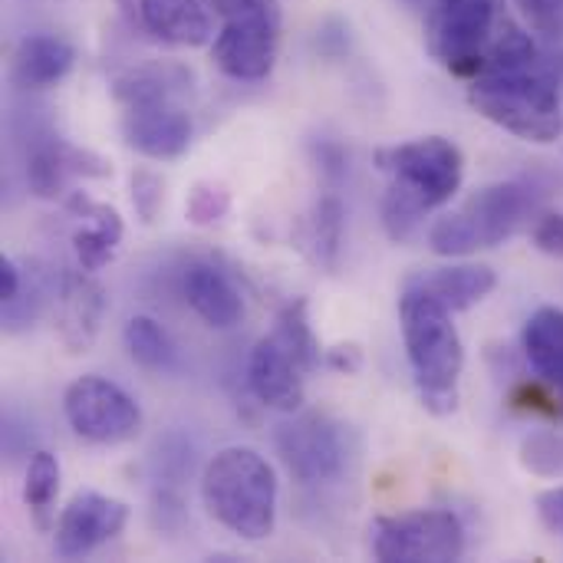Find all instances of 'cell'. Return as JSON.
Here are the masks:
<instances>
[{
	"instance_id": "obj_1",
	"label": "cell",
	"mask_w": 563,
	"mask_h": 563,
	"mask_svg": "<svg viewBox=\"0 0 563 563\" xmlns=\"http://www.w3.org/2000/svg\"><path fill=\"white\" fill-rule=\"evenodd\" d=\"M373 162L383 175H389V191L383 195V228L399 244L419 231L429 211L449 205L465 178V155L445 135L376 148Z\"/></svg>"
},
{
	"instance_id": "obj_2",
	"label": "cell",
	"mask_w": 563,
	"mask_h": 563,
	"mask_svg": "<svg viewBox=\"0 0 563 563\" xmlns=\"http://www.w3.org/2000/svg\"><path fill=\"white\" fill-rule=\"evenodd\" d=\"M399 327L406 360L422 406L432 416H449L459 406V379L465 369V346L452 310L426 287L406 280L399 297Z\"/></svg>"
},
{
	"instance_id": "obj_3",
	"label": "cell",
	"mask_w": 563,
	"mask_h": 563,
	"mask_svg": "<svg viewBox=\"0 0 563 563\" xmlns=\"http://www.w3.org/2000/svg\"><path fill=\"white\" fill-rule=\"evenodd\" d=\"M277 475L271 462L244 445L221 449L201 475L208 515L244 541H267L277 525Z\"/></svg>"
},
{
	"instance_id": "obj_4",
	"label": "cell",
	"mask_w": 563,
	"mask_h": 563,
	"mask_svg": "<svg viewBox=\"0 0 563 563\" xmlns=\"http://www.w3.org/2000/svg\"><path fill=\"white\" fill-rule=\"evenodd\" d=\"M468 102L478 115L525 142L551 145L563 135L561 89L541 63L472 79Z\"/></svg>"
},
{
	"instance_id": "obj_5",
	"label": "cell",
	"mask_w": 563,
	"mask_h": 563,
	"mask_svg": "<svg viewBox=\"0 0 563 563\" xmlns=\"http://www.w3.org/2000/svg\"><path fill=\"white\" fill-rule=\"evenodd\" d=\"M534 195L521 181H495L478 188L462 208L442 214L429 228V247L439 257H468L475 251L511 241L531 218Z\"/></svg>"
},
{
	"instance_id": "obj_6",
	"label": "cell",
	"mask_w": 563,
	"mask_h": 563,
	"mask_svg": "<svg viewBox=\"0 0 563 563\" xmlns=\"http://www.w3.org/2000/svg\"><path fill=\"white\" fill-rule=\"evenodd\" d=\"M511 13L498 0H435L426 20V49L452 76L475 79L505 33Z\"/></svg>"
},
{
	"instance_id": "obj_7",
	"label": "cell",
	"mask_w": 563,
	"mask_h": 563,
	"mask_svg": "<svg viewBox=\"0 0 563 563\" xmlns=\"http://www.w3.org/2000/svg\"><path fill=\"white\" fill-rule=\"evenodd\" d=\"M221 16L211 40L214 66L241 82L267 79L280 49V3L277 0H208Z\"/></svg>"
},
{
	"instance_id": "obj_8",
	"label": "cell",
	"mask_w": 563,
	"mask_h": 563,
	"mask_svg": "<svg viewBox=\"0 0 563 563\" xmlns=\"http://www.w3.org/2000/svg\"><path fill=\"white\" fill-rule=\"evenodd\" d=\"M274 445L290 478L307 488L340 482L353 459L350 429L323 412H294V419L277 426Z\"/></svg>"
},
{
	"instance_id": "obj_9",
	"label": "cell",
	"mask_w": 563,
	"mask_h": 563,
	"mask_svg": "<svg viewBox=\"0 0 563 563\" xmlns=\"http://www.w3.org/2000/svg\"><path fill=\"white\" fill-rule=\"evenodd\" d=\"M373 558L383 563H445L465 554V528L449 508H419L373 525Z\"/></svg>"
},
{
	"instance_id": "obj_10",
	"label": "cell",
	"mask_w": 563,
	"mask_h": 563,
	"mask_svg": "<svg viewBox=\"0 0 563 563\" xmlns=\"http://www.w3.org/2000/svg\"><path fill=\"white\" fill-rule=\"evenodd\" d=\"M63 416L69 429L92 445H125L142 432L139 402L112 379L79 376L63 396Z\"/></svg>"
},
{
	"instance_id": "obj_11",
	"label": "cell",
	"mask_w": 563,
	"mask_h": 563,
	"mask_svg": "<svg viewBox=\"0 0 563 563\" xmlns=\"http://www.w3.org/2000/svg\"><path fill=\"white\" fill-rule=\"evenodd\" d=\"M129 505L99 492H79L69 498V505L63 508L59 521H56V534H53V551L63 561H79L86 554H92L96 548L109 544L112 538H119L129 525Z\"/></svg>"
},
{
	"instance_id": "obj_12",
	"label": "cell",
	"mask_w": 563,
	"mask_h": 563,
	"mask_svg": "<svg viewBox=\"0 0 563 563\" xmlns=\"http://www.w3.org/2000/svg\"><path fill=\"white\" fill-rule=\"evenodd\" d=\"M122 135L125 145L135 148L139 155L155 162H172L188 152L195 125L178 99H152V102L125 106Z\"/></svg>"
},
{
	"instance_id": "obj_13",
	"label": "cell",
	"mask_w": 563,
	"mask_h": 563,
	"mask_svg": "<svg viewBox=\"0 0 563 563\" xmlns=\"http://www.w3.org/2000/svg\"><path fill=\"white\" fill-rule=\"evenodd\" d=\"M106 290L89 271H63L53 297V330L69 353H89L106 317Z\"/></svg>"
},
{
	"instance_id": "obj_14",
	"label": "cell",
	"mask_w": 563,
	"mask_h": 563,
	"mask_svg": "<svg viewBox=\"0 0 563 563\" xmlns=\"http://www.w3.org/2000/svg\"><path fill=\"white\" fill-rule=\"evenodd\" d=\"M106 175H112V165L102 155L76 148L53 135L40 139L26 155V185L36 198H59L69 188V181Z\"/></svg>"
},
{
	"instance_id": "obj_15",
	"label": "cell",
	"mask_w": 563,
	"mask_h": 563,
	"mask_svg": "<svg viewBox=\"0 0 563 563\" xmlns=\"http://www.w3.org/2000/svg\"><path fill=\"white\" fill-rule=\"evenodd\" d=\"M247 386L254 399L277 412H300L307 389H303V366L277 343V336H264L254 343L247 356Z\"/></svg>"
},
{
	"instance_id": "obj_16",
	"label": "cell",
	"mask_w": 563,
	"mask_h": 563,
	"mask_svg": "<svg viewBox=\"0 0 563 563\" xmlns=\"http://www.w3.org/2000/svg\"><path fill=\"white\" fill-rule=\"evenodd\" d=\"M181 294L211 330H231L244 317V297L218 264L191 261L181 271Z\"/></svg>"
},
{
	"instance_id": "obj_17",
	"label": "cell",
	"mask_w": 563,
	"mask_h": 563,
	"mask_svg": "<svg viewBox=\"0 0 563 563\" xmlns=\"http://www.w3.org/2000/svg\"><path fill=\"white\" fill-rule=\"evenodd\" d=\"M69 211L82 221L76 231H73V251H76V261L82 271L96 274L102 271L106 264H112V257L119 254V244H122V218L115 208L109 205H99L92 198H86L82 191H73L69 195Z\"/></svg>"
},
{
	"instance_id": "obj_18",
	"label": "cell",
	"mask_w": 563,
	"mask_h": 563,
	"mask_svg": "<svg viewBox=\"0 0 563 563\" xmlns=\"http://www.w3.org/2000/svg\"><path fill=\"white\" fill-rule=\"evenodd\" d=\"M208 0H139L142 26L172 46H205L214 40Z\"/></svg>"
},
{
	"instance_id": "obj_19",
	"label": "cell",
	"mask_w": 563,
	"mask_h": 563,
	"mask_svg": "<svg viewBox=\"0 0 563 563\" xmlns=\"http://www.w3.org/2000/svg\"><path fill=\"white\" fill-rule=\"evenodd\" d=\"M76 63V49L53 33H30L16 43L13 53V82L23 89H49Z\"/></svg>"
},
{
	"instance_id": "obj_20",
	"label": "cell",
	"mask_w": 563,
	"mask_h": 563,
	"mask_svg": "<svg viewBox=\"0 0 563 563\" xmlns=\"http://www.w3.org/2000/svg\"><path fill=\"white\" fill-rule=\"evenodd\" d=\"M412 284L426 287L452 313H459V310H472L475 303L492 297V290L498 287V274L488 264H452V267L422 271L412 277Z\"/></svg>"
},
{
	"instance_id": "obj_21",
	"label": "cell",
	"mask_w": 563,
	"mask_h": 563,
	"mask_svg": "<svg viewBox=\"0 0 563 563\" xmlns=\"http://www.w3.org/2000/svg\"><path fill=\"white\" fill-rule=\"evenodd\" d=\"M521 346H525L531 369L548 386L563 389V307L534 310L525 323Z\"/></svg>"
},
{
	"instance_id": "obj_22",
	"label": "cell",
	"mask_w": 563,
	"mask_h": 563,
	"mask_svg": "<svg viewBox=\"0 0 563 563\" xmlns=\"http://www.w3.org/2000/svg\"><path fill=\"white\" fill-rule=\"evenodd\" d=\"M188 86H191V73H185L181 66L152 63V66L125 69L112 82V92L122 106H135V102H152V99H178L181 92H188Z\"/></svg>"
},
{
	"instance_id": "obj_23",
	"label": "cell",
	"mask_w": 563,
	"mask_h": 563,
	"mask_svg": "<svg viewBox=\"0 0 563 563\" xmlns=\"http://www.w3.org/2000/svg\"><path fill=\"white\" fill-rule=\"evenodd\" d=\"M343 224H346V208L336 195H323L310 218H307V231H303V247L310 254V261L323 271H333L340 261V247H343Z\"/></svg>"
},
{
	"instance_id": "obj_24",
	"label": "cell",
	"mask_w": 563,
	"mask_h": 563,
	"mask_svg": "<svg viewBox=\"0 0 563 563\" xmlns=\"http://www.w3.org/2000/svg\"><path fill=\"white\" fill-rule=\"evenodd\" d=\"M122 340H125L132 363L148 373H172L178 366V350H175L168 330L152 317H132L125 323Z\"/></svg>"
},
{
	"instance_id": "obj_25",
	"label": "cell",
	"mask_w": 563,
	"mask_h": 563,
	"mask_svg": "<svg viewBox=\"0 0 563 563\" xmlns=\"http://www.w3.org/2000/svg\"><path fill=\"white\" fill-rule=\"evenodd\" d=\"M274 336H277V343L303 366V373H313V369L323 363V350H320V340H317V333H313V327H310L307 300H303V297H294V300H287V303L277 310Z\"/></svg>"
},
{
	"instance_id": "obj_26",
	"label": "cell",
	"mask_w": 563,
	"mask_h": 563,
	"mask_svg": "<svg viewBox=\"0 0 563 563\" xmlns=\"http://www.w3.org/2000/svg\"><path fill=\"white\" fill-rule=\"evenodd\" d=\"M59 495V462L49 452H33L23 478V501L33 515H46Z\"/></svg>"
},
{
	"instance_id": "obj_27",
	"label": "cell",
	"mask_w": 563,
	"mask_h": 563,
	"mask_svg": "<svg viewBox=\"0 0 563 563\" xmlns=\"http://www.w3.org/2000/svg\"><path fill=\"white\" fill-rule=\"evenodd\" d=\"M521 462L528 472L541 478H558L563 472V435L558 432H531L521 442Z\"/></svg>"
},
{
	"instance_id": "obj_28",
	"label": "cell",
	"mask_w": 563,
	"mask_h": 563,
	"mask_svg": "<svg viewBox=\"0 0 563 563\" xmlns=\"http://www.w3.org/2000/svg\"><path fill=\"white\" fill-rule=\"evenodd\" d=\"M231 211V191L218 181H198L191 191H188V201H185V214L191 224L198 228H211L218 224L224 214Z\"/></svg>"
},
{
	"instance_id": "obj_29",
	"label": "cell",
	"mask_w": 563,
	"mask_h": 563,
	"mask_svg": "<svg viewBox=\"0 0 563 563\" xmlns=\"http://www.w3.org/2000/svg\"><path fill=\"white\" fill-rule=\"evenodd\" d=\"M132 208H135V218L142 224H152L162 208H165V181L162 175L148 172V168H135L132 172Z\"/></svg>"
},
{
	"instance_id": "obj_30",
	"label": "cell",
	"mask_w": 563,
	"mask_h": 563,
	"mask_svg": "<svg viewBox=\"0 0 563 563\" xmlns=\"http://www.w3.org/2000/svg\"><path fill=\"white\" fill-rule=\"evenodd\" d=\"M313 46H317V53L327 56V59L346 56V53H350V26H346L343 20H336V16L323 20V23L317 26Z\"/></svg>"
},
{
	"instance_id": "obj_31",
	"label": "cell",
	"mask_w": 563,
	"mask_h": 563,
	"mask_svg": "<svg viewBox=\"0 0 563 563\" xmlns=\"http://www.w3.org/2000/svg\"><path fill=\"white\" fill-rule=\"evenodd\" d=\"M518 7L525 10L531 26H538L541 33H551V36L563 33V0H518Z\"/></svg>"
},
{
	"instance_id": "obj_32",
	"label": "cell",
	"mask_w": 563,
	"mask_h": 563,
	"mask_svg": "<svg viewBox=\"0 0 563 563\" xmlns=\"http://www.w3.org/2000/svg\"><path fill=\"white\" fill-rule=\"evenodd\" d=\"M152 521L158 531H178L185 521V501L172 488H158L152 498Z\"/></svg>"
},
{
	"instance_id": "obj_33",
	"label": "cell",
	"mask_w": 563,
	"mask_h": 563,
	"mask_svg": "<svg viewBox=\"0 0 563 563\" xmlns=\"http://www.w3.org/2000/svg\"><path fill=\"white\" fill-rule=\"evenodd\" d=\"M531 241L541 254H551V257H563V211H548L538 218L534 231H531Z\"/></svg>"
},
{
	"instance_id": "obj_34",
	"label": "cell",
	"mask_w": 563,
	"mask_h": 563,
	"mask_svg": "<svg viewBox=\"0 0 563 563\" xmlns=\"http://www.w3.org/2000/svg\"><path fill=\"white\" fill-rule=\"evenodd\" d=\"M310 152H313V162H317V168H320V175L327 181L340 185L346 178V152H343V145H336L330 139H320V142L310 145Z\"/></svg>"
},
{
	"instance_id": "obj_35",
	"label": "cell",
	"mask_w": 563,
	"mask_h": 563,
	"mask_svg": "<svg viewBox=\"0 0 563 563\" xmlns=\"http://www.w3.org/2000/svg\"><path fill=\"white\" fill-rule=\"evenodd\" d=\"M323 363H327L330 369H336V373H360V366H363V350H360L356 343H340V346H333V350L323 353Z\"/></svg>"
},
{
	"instance_id": "obj_36",
	"label": "cell",
	"mask_w": 563,
	"mask_h": 563,
	"mask_svg": "<svg viewBox=\"0 0 563 563\" xmlns=\"http://www.w3.org/2000/svg\"><path fill=\"white\" fill-rule=\"evenodd\" d=\"M20 290H23V271L13 257H3L0 261V303L16 300Z\"/></svg>"
},
{
	"instance_id": "obj_37",
	"label": "cell",
	"mask_w": 563,
	"mask_h": 563,
	"mask_svg": "<svg viewBox=\"0 0 563 563\" xmlns=\"http://www.w3.org/2000/svg\"><path fill=\"white\" fill-rule=\"evenodd\" d=\"M119 7H122L129 16H139V0H119Z\"/></svg>"
},
{
	"instance_id": "obj_38",
	"label": "cell",
	"mask_w": 563,
	"mask_h": 563,
	"mask_svg": "<svg viewBox=\"0 0 563 563\" xmlns=\"http://www.w3.org/2000/svg\"><path fill=\"white\" fill-rule=\"evenodd\" d=\"M561 416H563V389H561Z\"/></svg>"
},
{
	"instance_id": "obj_39",
	"label": "cell",
	"mask_w": 563,
	"mask_h": 563,
	"mask_svg": "<svg viewBox=\"0 0 563 563\" xmlns=\"http://www.w3.org/2000/svg\"><path fill=\"white\" fill-rule=\"evenodd\" d=\"M561 531H563V518H561Z\"/></svg>"
}]
</instances>
